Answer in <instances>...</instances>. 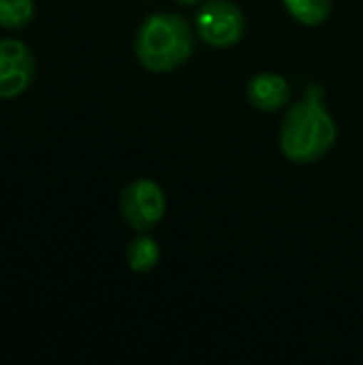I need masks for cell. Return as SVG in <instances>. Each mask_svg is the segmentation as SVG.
I'll return each mask as SVG.
<instances>
[{"mask_svg": "<svg viewBox=\"0 0 363 365\" xmlns=\"http://www.w3.org/2000/svg\"><path fill=\"white\" fill-rule=\"evenodd\" d=\"M338 139V126L323 105L321 92H310L304 101L293 103L280 124L278 143L282 156L293 165H312L332 152Z\"/></svg>", "mask_w": 363, "mask_h": 365, "instance_id": "1", "label": "cell"}, {"mask_svg": "<svg viewBox=\"0 0 363 365\" xmlns=\"http://www.w3.org/2000/svg\"><path fill=\"white\" fill-rule=\"evenodd\" d=\"M195 51V26L180 13H152L135 34L139 64L156 75L184 66Z\"/></svg>", "mask_w": 363, "mask_h": 365, "instance_id": "2", "label": "cell"}, {"mask_svg": "<svg viewBox=\"0 0 363 365\" xmlns=\"http://www.w3.org/2000/svg\"><path fill=\"white\" fill-rule=\"evenodd\" d=\"M195 34L214 49L235 47L246 34V15L233 0H205L195 15Z\"/></svg>", "mask_w": 363, "mask_h": 365, "instance_id": "3", "label": "cell"}, {"mask_svg": "<svg viewBox=\"0 0 363 365\" xmlns=\"http://www.w3.org/2000/svg\"><path fill=\"white\" fill-rule=\"evenodd\" d=\"M167 214V197L150 178H137L122 188L120 216L135 233H150Z\"/></svg>", "mask_w": 363, "mask_h": 365, "instance_id": "4", "label": "cell"}, {"mask_svg": "<svg viewBox=\"0 0 363 365\" xmlns=\"http://www.w3.org/2000/svg\"><path fill=\"white\" fill-rule=\"evenodd\" d=\"M36 75L32 49L19 38L0 41V98L21 96Z\"/></svg>", "mask_w": 363, "mask_h": 365, "instance_id": "5", "label": "cell"}, {"mask_svg": "<svg viewBox=\"0 0 363 365\" xmlns=\"http://www.w3.org/2000/svg\"><path fill=\"white\" fill-rule=\"evenodd\" d=\"M248 103L261 113H278L291 103V83L274 71L255 73L246 86Z\"/></svg>", "mask_w": 363, "mask_h": 365, "instance_id": "6", "label": "cell"}, {"mask_svg": "<svg viewBox=\"0 0 363 365\" xmlns=\"http://www.w3.org/2000/svg\"><path fill=\"white\" fill-rule=\"evenodd\" d=\"M160 263V246L150 233H137L126 246V265L135 274H150Z\"/></svg>", "mask_w": 363, "mask_h": 365, "instance_id": "7", "label": "cell"}, {"mask_svg": "<svg viewBox=\"0 0 363 365\" xmlns=\"http://www.w3.org/2000/svg\"><path fill=\"white\" fill-rule=\"evenodd\" d=\"M287 13L302 26H323L334 9V0H282Z\"/></svg>", "mask_w": 363, "mask_h": 365, "instance_id": "8", "label": "cell"}, {"mask_svg": "<svg viewBox=\"0 0 363 365\" xmlns=\"http://www.w3.org/2000/svg\"><path fill=\"white\" fill-rule=\"evenodd\" d=\"M34 17V0H0V26L6 30L26 28Z\"/></svg>", "mask_w": 363, "mask_h": 365, "instance_id": "9", "label": "cell"}, {"mask_svg": "<svg viewBox=\"0 0 363 365\" xmlns=\"http://www.w3.org/2000/svg\"><path fill=\"white\" fill-rule=\"evenodd\" d=\"M175 4H180V6H201L205 0H173Z\"/></svg>", "mask_w": 363, "mask_h": 365, "instance_id": "10", "label": "cell"}]
</instances>
